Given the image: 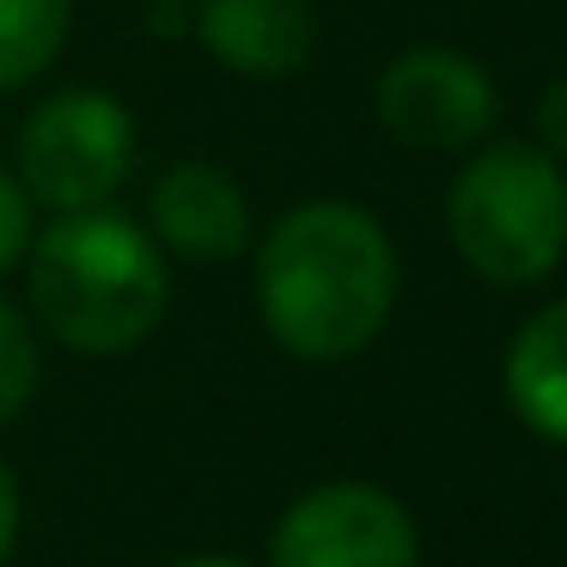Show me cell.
<instances>
[{"instance_id": "cell-1", "label": "cell", "mask_w": 567, "mask_h": 567, "mask_svg": "<svg viewBox=\"0 0 567 567\" xmlns=\"http://www.w3.org/2000/svg\"><path fill=\"white\" fill-rule=\"evenodd\" d=\"M396 257L384 226L354 202H306L281 214L257 250V311L293 360H354L384 330Z\"/></svg>"}, {"instance_id": "cell-11", "label": "cell", "mask_w": 567, "mask_h": 567, "mask_svg": "<svg viewBox=\"0 0 567 567\" xmlns=\"http://www.w3.org/2000/svg\"><path fill=\"white\" fill-rule=\"evenodd\" d=\"M31 391H38V336L0 299V427L31 403Z\"/></svg>"}, {"instance_id": "cell-13", "label": "cell", "mask_w": 567, "mask_h": 567, "mask_svg": "<svg viewBox=\"0 0 567 567\" xmlns=\"http://www.w3.org/2000/svg\"><path fill=\"white\" fill-rule=\"evenodd\" d=\"M530 135L549 159H567V74L543 86V99L530 104Z\"/></svg>"}, {"instance_id": "cell-15", "label": "cell", "mask_w": 567, "mask_h": 567, "mask_svg": "<svg viewBox=\"0 0 567 567\" xmlns=\"http://www.w3.org/2000/svg\"><path fill=\"white\" fill-rule=\"evenodd\" d=\"M184 567H245V561H233V555H196V561H184Z\"/></svg>"}, {"instance_id": "cell-3", "label": "cell", "mask_w": 567, "mask_h": 567, "mask_svg": "<svg viewBox=\"0 0 567 567\" xmlns=\"http://www.w3.org/2000/svg\"><path fill=\"white\" fill-rule=\"evenodd\" d=\"M457 257L488 287H537L567 257V177L537 141H488L445 196Z\"/></svg>"}, {"instance_id": "cell-6", "label": "cell", "mask_w": 567, "mask_h": 567, "mask_svg": "<svg viewBox=\"0 0 567 567\" xmlns=\"http://www.w3.org/2000/svg\"><path fill=\"white\" fill-rule=\"evenodd\" d=\"M415 525L403 501L372 482H323L281 513L275 567H415Z\"/></svg>"}, {"instance_id": "cell-12", "label": "cell", "mask_w": 567, "mask_h": 567, "mask_svg": "<svg viewBox=\"0 0 567 567\" xmlns=\"http://www.w3.org/2000/svg\"><path fill=\"white\" fill-rule=\"evenodd\" d=\"M31 238H38V220H31V196L19 189L13 172H0V275L25 262Z\"/></svg>"}, {"instance_id": "cell-7", "label": "cell", "mask_w": 567, "mask_h": 567, "mask_svg": "<svg viewBox=\"0 0 567 567\" xmlns=\"http://www.w3.org/2000/svg\"><path fill=\"white\" fill-rule=\"evenodd\" d=\"M196 38L226 74L287 80L318 55V0H202Z\"/></svg>"}, {"instance_id": "cell-8", "label": "cell", "mask_w": 567, "mask_h": 567, "mask_svg": "<svg viewBox=\"0 0 567 567\" xmlns=\"http://www.w3.org/2000/svg\"><path fill=\"white\" fill-rule=\"evenodd\" d=\"M147 220L153 238L184 262H233L250 250L245 189L208 159H177L172 172H159L147 196Z\"/></svg>"}, {"instance_id": "cell-14", "label": "cell", "mask_w": 567, "mask_h": 567, "mask_svg": "<svg viewBox=\"0 0 567 567\" xmlns=\"http://www.w3.org/2000/svg\"><path fill=\"white\" fill-rule=\"evenodd\" d=\"M13 543H19V488H13V476L0 470V561L13 555Z\"/></svg>"}, {"instance_id": "cell-10", "label": "cell", "mask_w": 567, "mask_h": 567, "mask_svg": "<svg viewBox=\"0 0 567 567\" xmlns=\"http://www.w3.org/2000/svg\"><path fill=\"white\" fill-rule=\"evenodd\" d=\"M74 0H0V92L31 86L62 55Z\"/></svg>"}, {"instance_id": "cell-9", "label": "cell", "mask_w": 567, "mask_h": 567, "mask_svg": "<svg viewBox=\"0 0 567 567\" xmlns=\"http://www.w3.org/2000/svg\"><path fill=\"white\" fill-rule=\"evenodd\" d=\"M506 396L530 433L567 445V299L543 306L506 354Z\"/></svg>"}, {"instance_id": "cell-5", "label": "cell", "mask_w": 567, "mask_h": 567, "mask_svg": "<svg viewBox=\"0 0 567 567\" xmlns=\"http://www.w3.org/2000/svg\"><path fill=\"white\" fill-rule=\"evenodd\" d=\"M379 128L409 153H464L482 147L494 128V80L476 55L445 50V43H415L391 55L372 86Z\"/></svg>"}, {"instance_id": "cell-4", "label": "cell", "mask_w": 567, "mask_h": 567, "mask_svg": "<svg viewBox=\"0 0 567 567\" xmlns=\"http://www.w3.org/2000/svg\"><path fill=\"white\" fill-rule=\"evenodd\" d=\"M13 159L31 208L50 214L104 208L135 172V116L111 92L68 86L25 116Z\"/></svg>"}, {"instance_id": "cell-2", "label": "cell", "mask_w": 567, "mask_h": 567, "mask_svg": "<svg viewBox=\"0 0 567 567\" xmlns=\"http://www.w3.org/2000/svg\"><path fill=\"white\" fill-rule=\"evenodd\" d=\"M31 262V311L74 354H128L165 318L159 245L116 208L55 214L25 250Z\"/></svg>"}]
</instances>
